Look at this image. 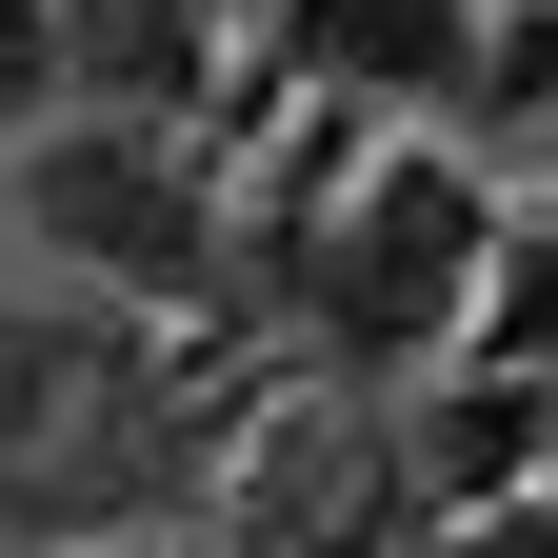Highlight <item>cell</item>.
Here are the masks:
<instances>
[{
	"mask_svg": "<svg viewBox=\"0 0 558 558\" xmlns=\"http://www.w3.org/2000/svg\"><path fill=\"white\" fill-rule=\"evenodd\" d=\"M519 339H558V240H538V259H499V360H519Z\"/></svg>",
	"mask_w": 558,
	"mask_h": 558,
	"instance_id": "52a82bcc",
	"label": "cell"
},
{
	"mask_svg": "<svg viewBox=\"0 0 558 558\" xmlns=\"http://www.w3.org/2000/svg\"><path fill=\"white\" fill-rule=\"evenodd\" d=\"M240 538H259V558H360V538H379V439H360L339 399L259 418V459H240Z\"/></svg>",
	"mask_w": 558,
	"mask_h": 558,
	"instance_id": "277c9868",
	"label": "cell"
},
{
	"mask_svg": "<svg viewBox=\"0 0 558 558\" xmlns=\"http://www.w3.org/2000/svg\"><path fill=\"white\" fill-rule=\"evenodd\" d=\"M21 220H40L60 259H100V279H199V180H180L140 120H40Z\"/></svg>",
	"mask_w": 558,
	"mask_h": 558,
	"instance_id": "7a4b0ae2",
	"label": "cell"
},
{
	"mask_svg": "<svg viewBox=\"0 0 558 558\" xmlns=\"http://www.w3.org/2000/svg\"><path fill=\"white\" fill-rule=\"evenodd\" d=\"M140 379H120V339H60V319H0V499H40V519H81L140 478Z\"/></svg>",
	"mask_w": 558,
	"mask_h": 558,
	"instance_id": "6da1fadb",
	"label": "cell"
},
{
	"mask_svg": "<svg viewBox=\"0 0 558 558\" xmlns=\"http://www.w3.org/2000/svg\"><path fill=\"white\" fill-rule=\"evenodd\" d=\"M439 279H478V199L418 160V180H379V220H339L319 300H339V339H418V319H439Z\"/></svg>",
	"mask_w": 558,
	"mask_h": 558,
	"instance_id": "3957f363",
	"label": "cell"
},
{
	"mask_svg": "<svg viewBox=\"0 0 558 558\" xmlns=\"http://www.w3.org/2000/svg\"><path fill=\"white\" fill-rule=\"evenodd\" d=\"M40 100H60V21L0 0V140H40Z\"/></svg>",
	"mask_w": 558,
	"mask_h": 558,
	"instance_id": "8992f818",
	"label": "cell"
},
{
	"mask_svg": "<svg viewBox=\"0 0 558 558\" xmlns=\"http://www.w3.org/2000/svg\"><path fill=\"white\" fill-rule=\"evenodd\" d=\"M300 21H319L339 81H439L459 60V0H300Z\"/></svg>",
	"mask_w": 558,
	"mask_h": 558,
	"instance_id": "5b68a950",
	"label": "cell"
}]
</instances>
